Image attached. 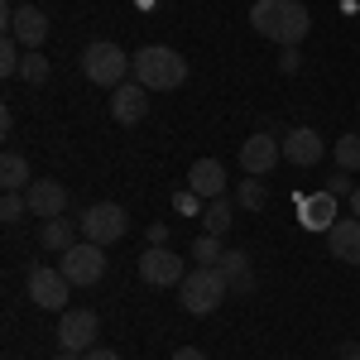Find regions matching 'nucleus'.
I'll list each match as a JSON object with an SVG mask.
<instances>
[{
	"mask_svg": "<svg viewBox=\"0 0 360 360\" xmlns=\"http://www.w3.org/2000/svg\"><path fill=\"white\" fill-rule=\"evenodd\" d=\"M250 25L259 29V39H269L278 49H298L312 29V15H307L303 0H255Z\"/></svg>",
	"mask_w": 360,
	"mask_h": 360,
	"instance_id": "f257e3e1",
	"label": "nucleus"
},
{
	"mask_svg": "<svg viewBox=\"0 0 360 360\" xmlns=\"http://www.w3.org/2000/svg\"><path fill=\"white\" fill-rule=\"evenodd\" d=\"M144 91H178V86L188 82V63L183 53H173L164 44H144L135 53V72H130Z\"/></svg>",
	"mask_w": 360,
	"mask_h": 360,
	"instance_id": "f03ea898",
	"label": "nucleus"
},
{
	"mask_svg": "<svg viewBox=\"0 0 360 360\" xmlns=\"http://www.w3.org/2000/svg\"><path fill=\"white\" fill-rule=\"evenodd\" d=\"M130 72H135V58L125 53L120 44H111V39L86 44V53H82V77H86L91 86H106V91H115L120 82H130Z\"/></svg>",
	"mask_w": 360,
	"mask_h": 360,
	"instance_id": "7ed1b4c3",
	"label": "nucleus"
},
{
	"mask_svg": "<svg viewBox=\"0 0 360 360\" xmlns=\"http://www.w3.org/2000/svg\"><path fill=\"white\" fill-rule=\"evenodd\" d=\"M226 298H231V288H226V278H221L217 264H197V269H188V278L178 283V303H183V312H193V317L217 312Z\"/></svg>",
	"mask_w": 360,
	"mask_h": 360,
	"instance_id": "20e7f679",
	"label": "nucleus"
},
{
	"mask_svg": "<svg viewBox=\"0 0 360 360\" xmlns=\"http://www.w3.org/2000/svg\"><path fill=\"white\" fill-rule=\"evenodd\" d=\"M77 226H82V240H91V245H115V240L130 231V217H125L120 202H96V207L82 212Z\"/></svg>",
	"mask_w": 360,
	"mask_h": 360,
	"instance_id": "39448f33",
	"label": "nucleus"
},
{
	"mask_svg": "<svg viewBox=\"0 0 360 360\" xmlns=\"http://www.w3.org/2000/svg\"><path fill=\"white\" fill-rule=\"evenodd\" d=\"M58 269L68 274V283H72V288H91V283H101V274H106V245L82 240V245L63 250Z\"/></svg>",
	"mask_w": 360,
	"mask_h": 360,
	"instance_id": "423d86ee",
	"label": "nucleus"
},
{
	"mask_svg": "<svg viewBox=\"0 0 360 360\" xmlns=\"http://www.w3.org/2000/svg\"><path fill=\"white\" fill-rule=\"evenodd\" d=\"M139 278L149 283V288H173V283H183L188 269H183V255L168 245H149L139 255Z\"/></svg>",
	"mask_w": 360,
	"mask_h": 360,
	"instance_id": "0eeeda50",
	"label": "nucleus"
},
{
	"mask_svg": "<svg viewBox=\"0 0 360 360\" xmlns=\"http://www.w3.org/2000/svg\"><path fill=\"white\" fill-rule=\"evenodd\" d=\"M68 274L53 269V264H34L29 269V298L34 307H44V312H68Z\"/></svg>",
	"mask_w": 360,
	"mask_h": 360,
	"instance_id": "6e6552de",
	"label": "nucleus"
},
{
	"mask_svg": "<svg viewBox=\"0 0 360 360\" xmlns=\"http://www.w3.org/2000/svg\"><path fill=\"white\" fill-rule=\"evenodd\" d=\"M96 332H101V317H96L91 307H68L63 322H58V341H63V351H77V356L96 346Z\"/></svg>",
	"mask_w": 360,
	"mask_h": 360,
	"instance_id": "1a4fd4ad",
	"label": "nucleus"
},
{
	"mask_svg": "<svg viewBox=\"0 0 360 360\" xmlns=\"http://www.w3.org/2000/svg\"><path fill=\"white\" fill-rule=\"evenodd\" d=\"M5 34H10L25 53H34V49H44V39H49V15H44L39 5H15L10 20H5Z\"/></svg>",
	"mask_w": 360,
	"mask_h": 360,
	"instance_id": "9d476101",
	"label": "nucleus"
},
{
	"mask_svg": "<svg viewBox=\"0 0 360 360\" xmlns=\"http://www.w3.org/2000/svg\"><path fill=\"white\" fill-rule=\"evenodd\" d=\"M293 207H298V221L303 231H332L341 221V212H336V193L332 188H317V193H298L293 197Z\"/></svg>",
	"mask_w": 360,
	"mask_h": 360,
	"instance_id": "9b49d317",
	"label": "nucleus"
},
{
	"mask_svg": "<svg viewBox=\"0 0 360 360\" xmlns=\"http://www.w3.org/2000/svg\"><path fill=\"white\" fill-rule=\"evenodd\" d=\"M322 154H327V139L317 135V130H307V125H293V130L283 135V159H288L293 168L322 164Z\"/></svg>",
	"mask_w": 360,
	"mask_h": 360,
	"instance_id": "f8f14e48",
	"label": "nucleus"
},
{
	"mask_svg": "<svg viewBox=\"0 0 360 360\" xmlns=\"http://www.w3.org/2000/svg\"><path fill=\"white\" fill-rule=\"evenodd\" d=\"M278 159H283V144H278L274 135H264V130H259V135H250L245 144H240V168H245L250 178H264Z\"/></svg>",
	"mask_w": 360,
	"mask_h": 360,
	"instance_id": "ddd939ff",
	"label": "nucleus"
},
{
	"mask_svg": "<svg viewBox=\"0 0 360 360\" xmlns=\"http://www.w3.org/2000/svg\"><path fill=\"white\" fill-rule=\"evenodd\" d=\"M29 212L39 217V221H53V217H68V188L53 183V178H39V183H29Z\"/></svg>",
	"mask_w": 360,
	"mask_h": 360,
	"instance_id": "4468645a",
	"label": "nucleus"
},
{
	"mask_svg": "<svg viewBox=\"0 0 360 360\" xmlns=\"http://www.w3.org/2000/svg\"><path fill=\"white\" fill-rule=\"evenodd\" d=\"M111 115L120 120V125H139L144 115H149V91L130 77V82H120L111 91Z\"/></svg>",
	"mask_w": 360,
	"mask_h": 360,
	"instance_id": "2eb2a0df",
	"label": "nucleus"
},
{
	"mask_svg": "<svg viewBox=\"0 0 360 360\" xmlns=\"http://www.w3.org/2000/svg\"><path fill=\"white\" fill-rule=\"evenodd\" d=\"M188 188H193L202 202L226 197V164H221V159H197V164L188 168Z\"/></svg>",
	"mask_w": 360,
	"mask_h": 360,
	"instance_id": "dca6fc26",
	"label": "nucleus"
},
{
	"mask_svg": "<svg viewBox=\"0 0 360 360\" xmlns=\"http://www.w3.org/2000/svg\"><path fill=\"white\" fill-rule=\"evenodd\" d=\"M217 269H221L226 288H231L236 298H250V293H255V269H250V255H245V250H226Z\"/></svg>",
	"mask_w": 360,
	"mask_h": 360,
	"instance_id": "f3484780",
	"label": "nucleus"
},
{
	"mask_svg": "<svg viewBox=\"0 0 360 360\" xmlns=\"http://www.w3.org/2000/svg\"><path fill=\"white\" fill-rule=\"evenodd\" d=\"M327 245H332L336 259H346V264H360V217H346V221H336L327 231Z\"/></svg>",
	"mask_w": 360,
	"mask_h": 360,
	"instance_id": "a211bd4d",
	"label": "nucleus"
},
{
	"mask_svg": "<svg viewBox=\"0 0 360 360\" xmlns=\"http://www.w3.org/2000/svg\"><path fill=\"white\" fill-rule=\"evenodd\" d=\"M0 188H5V193H20V188H29V159H25V154L5 149V159H0Z\"/></svg>",
	"mask_w": 360,
	"mask_h": 360,
	"instance_id": "6ab92c4d",
	"label": "nucleus"
},
{
	"mask_svg": "<svg viewBox=\"0 0 360 360\" xmlns=\"http://www.w3.org/2000/svg\"><path fill=\"white\" fill-rule=\"evenodd\" d=\"M39 245H44V250H53V255L72 250V245H77V240H72V221H63V217L44 221V231H39Z\"/></svg>",
	"mask_w": 360,
	"mask_h": 360,
	"instance_id": "aec40b11",
	"label": "nucleus"
},
{
	"mask_svg": "<svg viewBox=\"0 0 360 360\" xmlns=\"http://www.w3.org/2000/svg\"><path fill=\"white\" fill-rule=\"evenodd\" d=\"M231 217H236V212H231V202L217 197V202H207V207H202V231H207V236H226V231L236 226Z\"/></svg>",
	"mask_w": 360,
	"mask_h": 360,
	"instance_id": "412c9836",
	"label": "nucleus"
},
{
	"mask_svg": "<svg viewBox=\"0 0 360 360\" xmlns=\"http://www.w3.org/2000/svg\"><path fill=\"white\" fill-rule=\"evenodd\" d=\"M49 72H53V63L44 58V49L25 53V63H20V77H25L29 86H44V82H49Z\"/></svg>",
	"mask_w": 360,
	"mask_h": 360,
	"instance_id": "4be33fe9",
	"label": "nucleus"
},
{
	"mask_svg": "<svg viewBox=\"0 0 360 360\" xmlns=\"http://www.w3.org/2000/svg\"><path fill=\"white\" fill-rule=\"evenodd\" d=\"M336 168H341V173H356L360 168V130L336 139Z\"/></svg>",
	"mask_w": 360,
	"mask_h": 360,
	"instance_id": "5701e85b",
	"label": "nucleus"
},
{
	"mask_svg": "<svg viewBox=\"0 0 360 360\" xmlns=\"http://www.w3.org/2000/svg\"><path fill=\"white\" fill-rule=\"evenodd\" d=\"M188 255H193L197 264H221V255H226V250H221V236H207V231H202Z\"/></svg>",
	"mask_w": 360,
	"mask_h": 360,
	"instance_id": "b1692460",
	"label": "nucleus"
},
{
	"mask_svg": "<svg viewBox=\"0 0 360 360\" xmlns=\"http://www.w3.org/2000/svg\"><path fill=\"white\" fill-rule=\"evenodd\" d=\"M236 202H240V207H250V212H259V207L269 202V193H264V183H259V178H250V173H245V183L236 188Z\"/></svg>",
	"mask_w": 360,
	"mask_h": 360,
	"instance_id": "393cba45",
	"label": "nucleus"
},
{
	"mask_svg": "<svg viewBox=\"0 0 360 360\" xmlns=\"http://www.w3.org/2000/svg\"><path fill=\"white\" fill-rule=\"evenodd\" d=\"M20 63H25V53H20V44L5 34V44H0V72L5 77H20Z\"/></svg>",
	"mask_w": 360,
	"mask_h": 360,
	"instance_id": "a878e982",
	"label": "nucleus"
},
{
	"mask_svg": "<svg viewBox=\"0 0 360 360\" xmlns=\"http://www.w3.org/2000/svg\"><path fill=\"white\" fill-rule=\"evenodd\" d=\"M29 212V197H20V193H5V202H0V221L5 226H15L20 217Z\"/></svg>",
	"mask_w": 360,
	"mask_h": 360,
	"instance_id": "bb28decb",
	"label": "nucleus"
},
{
	"mask_svg": "<svg viewBox=\"0 0 360 360\" xmlns=\"http://www.w3.org/2000/svg\"><path fill=\"white\" fill-rule=\"evenodd\" d=\"M202 197L193 193V188H183V193H173V212H183V217H202Z\"/></svg>",
	"mask_w": 360,
	"mask_h": 360,
	"instance_id": "cd10ccee",
	"label": "nucleus"
},
{
	"mask_svg": "<svg viewBox=\"0 0 360 360\" xmlns=\"http://www.w3.org/2000/svg\"><path fill=\"white\" fill-rule=\"evenodd\" d=\"M278 68H283V72H298V68H303V53H298V49H283V53H278Z\"/></svg>",
	"mask_w": 360,
	"mask_h": 360,
	"instance_id": "c85d7f7f",
	"label": "nucleus"
},
{
	"mask_svg": "<svg viewBox=\"0 0 360 360\" xmlns=\"http://www.w3.org/2000/svg\"><path fill=\"white\" fill-rule=\"evenodd\" d=\"M82 360H120V351H111V346H91V351H82Z\"/></svg>",
	"mask_w": 360,
	"mask_h": 360,
	"instance_id": "c756f323",
	"label": "nucleus"
},
{
	"mask_svg": "<svg viewBox=\"0 0 360 360\" xmlns=\"http://www.w3.org/2000/svg\"><path fill=\"white\" fill-rule=\"evenodd\" d=\"M149 245H168V226H164V221L149 226Z\"/></svg>",
	"mask_w": 360,
	"mask_h": 360,
	"instance_id": "7c9ffc66",
	"label": "nucleus"
},
{
	"mask_svg": "<svg viewBox=\"0 0 360 360\" xmlns=\"http://www.w3.org/2000/svg\"><path fill=\"white\" fill-rule=\"evenodd\" d=\"M336 360H360V341H346V346L336 351Z\"/></svg>",
	"mask_w": 360,
	"mask_h": 360,
	"instance_id": "2f4dec72",
	"label": "nucleus"
},
{
	"mask_svg": "<svg viewBox=\"0 0 360 360\" xmlns=\"http://www.w3.org/2000/svg\"><path fill=\"white\" fill-rule=\"evenodd\" d=\"M332 193H336V197H351L356 188H351V178H332Z\"/></svg>",
	"mask_w": 360,
	"mask_h": 360,
	"instance_id": "473e14b6",
	"label": "nucleus"
},
{
	"mask_svg": "<svg viewBox=\"0 0 360 360\" xmlns=\"http://www.w3.org/2000/svg\"><path fill=\"white\" fill-rule=\"evenodd\" d=\"M173 360H207V356H202L197 346H183V351H173Z\"/></svg>",
	"mask_w": 360,
	"mask_h": 360,
	"instance_id": "72a5a7b5",
	"label": "nucleus"
},
{
	"mask_svg": "<svg viewBox=\"0 0 360 360\" xmlns=\"http://www.w3.org/2000/svg\"><path fill=\"white\" fill-rule=\"evenodd\" d=\"M351 217H360V188L351 193Z\"/></svg>",
	"mask_w": 360,
	"mask_h": 360,
	"instance_id": "f704fd0d",
	"label": "nucleus"
},
{
	"mask_svg": "<svg viewBox=\"0 0 360 360\" xmlns=\"http://www.w3.org/2000/svg\"><path fill=\"white\" fill-rule=\"evenodd\" d=\"M58 360H82V356H77V351H63V356H58Z\"/></svg>",
	"mask_w": 360,
	"mask_h": 360,
	"instance_id": "c9c22d12",
	"label": "nucleus"
}]
</instances>
